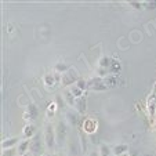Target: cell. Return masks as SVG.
I'll return each instance as SVG.
<instances>
[{
    "mask_svg": "<svg viewBox=\"0 0 156 156\" xmlns=\"http://www.w3.org/2000/svg\"><path fill=\"white\" fill-rule=\"evenodd\" d=\"M87 87L90 88V90H93V91H106V90H108L106 84L104 83V79H101V77H98V76L88 80Z\"/></svg>",
    "mask_w": 156,
    "mask_h": 156,
    "instance_id": "1",
    "label": "cell"
},
{
    "mask_svg": "<svg viewBox=\"0 0 156 156\" xmlns=\"http://www.w3.org/2000/svg\"><path fill=\"white\" fill-rule=\"evenodd\" d=\"M44 140H46V145H47V148H53V147H54V144H55L57 138H55V134H54L53 126H47V127H46V133H44Z\"/></svg>",
    "mask_w": 156,
    "mask_h": 156,
    "instance_id": "2",
    "label": "cell"
},
{
    "mask_svg": "<svg viewBox=\"0 0 156 156\" xmlns=\"http://www.w3.org/2000/svg\"><path fill=\"white\" fill-rule=\"evenodd\" d=\"M29 151L32 152V155H36L39 156L41 152H43V148H41V140L39 136H36L35 138L32 140V142H30V147H29Z\"/></svg>",
    "mask_w": 156,
    "mask_h": 156,
    "instance_id": "3",
    "label": "cell"
},
{
    "mask_svg": "<svg viewBox=\"0 0 156 156\" xmlns=\"http://www.w3.org/2000/svg\"><path fill=\"white\" fill-rule=\"evenodd\" d=\"M65 136H66V126H65L62 122H59L58 126H57V131H55V138L58 144H62L65 140Z\"/></svg>",
    "mask_w": 156,
    "mask_h": 156,
    "instance_id": "4",
    "label": "cell"
},
{
    "mask_svg": "<svg viewBox=\"0 0 156 156\" xmlns=\"http://www.w3.org/2000/svg\"><path fill=\"white\" fill-rule=\"evenodd\" d=\"M24 118L27 119V120H33V119L37 118V106H36L35 104H29V105L27 106Z\"/></svg>",
    "mask_w": 156,
    "mask_h": 156,
    "instance_id": "5",
    "label": "cell"
},
{
    "mask_svg": "<svg viewBox=\"0 0 156 156\" xmlns=\"http://www.w3.org/2000/svg\"><path fill=\"white\" fill-rule=\"evenodd\" d=\"M29 147H30V142L28 141V140H25V141H21L20 144H18V147H17V155L18 156H24V155H27V151L29 149Z\"/></svg>",
    "mask_w": 156,
    "mask_h": 156,
    "instance_id": "6",
    "label": "cell"
},
{
    "mask_svg": "<svg viewBox=\"0 0 156 156\" xmlns=\"http://www.w3.org/2000/svg\"><path fill=\"white\" fill-rule=\"evenodd\" d=\"M127 151H129V147H127L126 144H119V145H116V147H113L112 153L115 156H122V155H124Z\"/></svg>",
    "mask_w": 156,
    "mask_h": 156,
    "instance_id": "7",
    "label": "cell"
},
{
    "mask_svg": "<svg viewBox=\"0 0 156 156\" xmlns=\"http://www.w3.org/2000/svg\"><path fill=\"white\" fill-rule=\"evenodd\" d=\"M17 144H20V142H18V138H9V140H4V141L2 142V148H3V151H7V149H11V148L15 147Z\"/></svg>",
    "mask_w": 156,
    "mask_h": 156,
    "instance_id": "8",
    "label": "cell"
},
{
    "mask_svg": "<svg viewBox=\"0 0 156 156\" xmlns=\"http://www.w3.org/2000/svg\"><path fill=\"white\" fill-rule=\"evenodd\" d=\"M104 83L106 84L108 88H112L118 84V79H116V76H113V75H108V76L104 79Z\"/></svg>",
    "mask_w": 156,
    "mask_h": 156,
    "instance_id": "9",
    "label": "cell"
},
{
    "mask_svg": "<svg viewBox=\"0 0 156 156\" xmlns=\"http://www.w3.org/2000/svg\"><path fill=\"white\" fill-rule=\"evenodd\" d=\"M75 106H76V109H77V112H80V113H83L86 111V100L84 98H76V102H75Z\"/></svg>",
    "mask_w": 156,
    "mask_h": 156,
    "instance_id": "10",
    "label": "cell"
},
{
    "mask_svg": "<svg viewBox=\"0 0 156 156\" xmlns=\"http://www.w3.org/2000/svg\"><path fill=\"white\" fill-rule=\"evenodd\" d=\"M66 119H68L69 124L76 126L77 120H79V115H77V113H75V112H68V113H66Z\"/></svg>",
    "mask_w": 156,
    "mask_h": 156,
    "instance_id": "11",
    "label": "cell"
},
{
    "mask_svg": "<svg viewBox=\"0 0 156 156\" xmlns=\"http://www.w3.org/2000/svg\"><path fill=\"white\" fill-rule=\"evenodd\" d=\"M95 122L94 120H91V119H88V120H86V123H84V130L87 133H94L95 131Z\"/></svg>",
    "mask_w": 156,
    "mask_h": 156,
    "instance_id": "12",
    "label": "cell"
},
{
    "mask_svg": "<svg viewBox=\"0 0 156 156\" xmlns=\"http://www.w3.org/2000/svg\"><path fill=\"white\" fill-rule=\"evenodd\" d=\"M111 153H112V149H111L108 145L102 144L100 147V156H112Z\"/></svg>",
    "mask_w": 156,
    "mask_h": 156,
    "instance_id": "13",
    "label": "cell"
},
{
    "mask_svg": "<svg viewBox=\"0 0 156 156\" xmlns=\"http://www.w3.org/2000/svg\"><path fill=\"white\" fill-rule=\"evenodd\" d=\"M24 134H25V137H33L35 136V126L33 124H28V126H25V129H24Z\"/></svg>",
    "mask_w": 156,
    "mask_h": 156,
    "instance_id": "14",
    "label": "cell"
},
{
    "mask_svg": "<svg viewBox=\"0 0 156 156\" xmlns=\"http://www.w3.org/2000/svg\"><path fill=\"white\" fill-rule=\"evenodd\" d=\"M109 68H111V71H112V72H115V73H118V72L122 69L119 61H118V59H115V58L111 61V66H109Z\"/></svg>",
    "mask_w": 156,
    "mask_h": 156,
    "instance_id": "15",
    "label": "cell"
},
{
    "mask_svg": "<svg viewBox=\"0 0 156 156\" xmlns=\"http://www.w3.org/2000/svg\"><path fill=\"white\" fill-rule=\"evenodd\" d=\"M64 95H65V102H66V104H71V105H75V102H76V98L73 97V94H72L71 91H66Z\"/></svg>",
    "mask_w": 156,
    "mask_h": 156,
    "instance_id": "16",
    "label": "cell"
},
{
    "mask_svg": "<svg viewBox=\"0 0 156 156\" xmlns=\"http://www.w3.org/2000/svg\"><path fill=\"white\" fill-rule=\"evenodd\" d=\"M55 82H57L55 76H53V75H47V76H44V83H46V86H48V87H53Z\"/></svg>",
    "mask_w": 156,
    "mask_h": 156,
    "instance_id": "17",
    "label": "cell"
},
{
    "mask_svg": "<svg viewBox=\"0 0 156 156\" xmlns=\"http://www.w3.org/2000/svg\"><path fill=\"white\" fill-rule=\"evenodd\" d=\"M111 61H112V59L111 58H108V57H102V58L100 59V65L101 66H102V68H109V66H111Z\"/></svg>",
    "mask_w": 156,
    "mask_h": 156,
    "instance_id": "18",
    "label": "cell"
},
{
    "mask_svg": "<svg viewBox=\"0 0 156 156\" xmlns=\"http://www.w3.org/2000/svg\"><path fill=\"white\" fill-rule=\"evenodd\" d=\"M71 93L73 94V97H75V98H80V97H82L83 90H80V88H79V87H76V86H72V87H71Z\"/></svg>",
    "mask_w": 156,
    "mask_h": 156,
    "instance_id": "19",
    "label": "cell"
},
{
    "mask_svg": "<svg viewBox=\"0 0 156 156\" xmlns=\"http://www.w3.org/2000/svg\"><path fill=\"white\" fill-rule=\"evenodd\" d=\"M148 111H149L151 115H153L155 113V97H151V100L148 101Z\"/></svg>",
    "mask_w": 156,
    "mask_h": 156,
    "instance_id": "20",
    "label": "cell"
},
{
    "mask_svg": "<svg viewBox=\"0 0 156 156\" xmlns=\"http://www.w3.org/2000/svg\"><path fill=\"white\" fill-rule=\"evenodd\" d=\"M76 87H79L80 90H84L86 87H87V83H86V80H83V79H77L76 80Z\"/></svg>",
    "mask_w": 156,
    "mask_h": 156,
    "instance_id": "21",
    "label": "cell"
},
{
    "mask_svg": "<svg viewBox=\"0 0 156 156\" xmlns=\"http://www.w3.org/2000/svg\"><path fill=\"white\" fill-rule=\"evenodd\" d=\"M66 69H69V68H68V65L62 64V62H59V64H57V65H55V71H57V72H65Z\"/></svg>",
    "mask_w": 156,
    "mask_h": 156,
    "instance_id": "22",
    "label": "cell"
},
{
    "mask_svg": "<svg viewBox=\"0 0 156 156\" xmlns=\"http://www.w3.org/2000/svg\"><path fill=\"white\" fill-rule=\"evenodd\" d=\"M72 79H73V77H72V76H71V75H69V73L64 75V77H62V80H64V84H65V86L71 84V83L73 82V80H72Z\"/></svg>",
    "mask_w": 156,
    "mask_h": 156,
    "instance_id": "23",
    "label": "cell"
},
{
    "mask_svg": "<svg viewBox=\"0 0 156 156\" xmlns=\"http://www.w3.org/2000/svg\"><path fill=\"white\" fill-rule=\"evenodd\" d=\"M64 102H65V101L62 100L61 95H59V97H57V105H58L59 108H62V106H64Z\"/></svg>",
    "mask_w": 156,
    "mask_h": 156,
    "instance_id": "24",
    "label": "cell"
},
{
    "mask_svg": "<svg viewBox=\"0 0 156 156\" xmlns=\"http://www.w3.org/2000/svg\"><path fill=\"white\" fill-rule=\"evenodd\" d=\"M12 153H17V152H14V149H10V151H4L3 152V156H12Z\"/></svg>",
    "mask_w": 156,
    "mask_h": 156,
    "instance_id": "25",
    "label": "cell"
},
{
    "mask_svg": "<svg viewBox=\"0 0 156 156\" xmlns=\"http://www.w3.org/2000/svg\"><path fill=\"white\" fill-rule=\"evenodd\" d=\"M130 6L136 7V9H140V7H141V3H140V2H130Z\"/></svg>",
    "mask_w": 156,
    "mask_h": 156,
    "instance_id": "26",
    "label": "cell"
},
{
    "mask_svg": "<svg viewBox=\"0 0 156 156\" xmlns=\"http://www.w3.org/2000/svg\"><path fill=\"white\" fill-rule=\"evenodd\" d=\"M148 4H145V6L147 7H151V9H152V7H156V2H147Z\"/></svg>",
    "mask_w": 156,
    "mask_h": 156,
    "instance_id": "27",
    "label": "cell"
},
{
    "mask_svg": "<svg viewBox=\"0 0 156 156\" xmlns=\"http://www.w3.org/2000/svg\"><path fill=\"white\" fill-rule=\"evenodd\" d=\"M91 156H97V153H95V152H94V153H93V155H91Z\"/></svg>",
    "mask_w": 156,
    "mask_h": 156,
    "instance_id": "28",
    "label": "cell"
},
{
    "mask_svg": "<svg viewBox=\"0 0 156 156\" xmlns=\"http://www.w3.org/2000/svg\"><path fill=\"white\" fill-rule=\"evenodd\" d=\"M47 156H53V155H47Z\"/></svg>",
    "mask_w": 156,
    "mask_h": 156,
    "instance_id": "29",
    "label": "cell"
},
{
    "mask_svg": "<svg viewBox=\"0 0 156 156\" xmlns=\"http://www.w3.org/2000/svg\"><path fill=\"white\" fill-rule=\"evenodd\" d=\"M147 156H151V155H147Z\"/></svg>",
    "mask_w": 156,
    "mask_h": 156,
    "instance_id": "30",
    "label": "cell"
},
{
    "mask_svg": "<svg viewBox=\"0 0 156 156\" xmlns=\"http://www.w3.org/2000/svg\"><path fill=\"white\" fill-rule=\"evenodd\" d=\"M24 156H28V155H24Z\"/></svg>",
    "mask_w": 156,
    "mask_h": 156,
    "instance_id": "31",
    "label": "cell"
},
{
    "mask_svg": "<svg viewBox=\"0 0 156 156\" xmlns=\"http://www.w3.org/2000/svg\"><path fill=\"white\" fill-rule=\"evenodd\" d=\"M112 156H115V155H112Z\"/></svg>",
    "mask_w": 156,
    "mask_h": 156,
    "instance_id": "32",
    "label": "cell"
}]
</instances>
